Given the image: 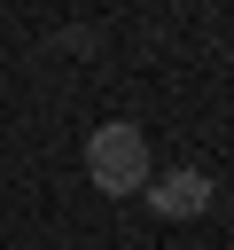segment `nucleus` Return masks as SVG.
<instances>
[{
	"mask_svg": "<svg viewBox=\"0 0 234 250\" xmlns=\"http://www.w3.org/2000/svg\"><path fill=\"white\" fill-rule=\"evenodd\" d=\"M86 172H94L101 195H133V188H148V141H140V125H94V141H86Z\"/></svg>",
	"mask_w": 234,
	"mask_h": 250,
	"instance_id": "1",
	"label": "nucleus"
},
{
	"mask_svg": "<svg viewBox=\"0 0 234 250\" xmlns=\"http://www.w3.org/2000/svg\"><path fill=\"white\" fill-rule=\"evenodd\" d=\"M140 195L156 203V219H203V211H211V180H203V172H164V180H148Z\"/></svg>",
	"mask_w": 234,
	"mask_h": 250,
	"instance_id": "2",
	"label": "nucleus"
}]
</instances>
